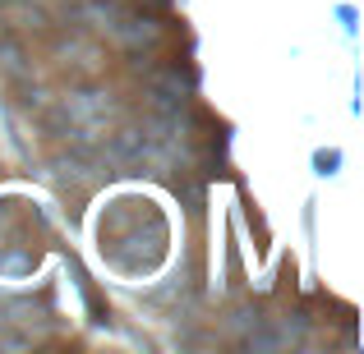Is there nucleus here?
<instances>
[{
	"instance_id": "f257e3e1",
	"label": "nucleus",
	"mask_w": 364,
	"mask_h": 354,
	"mask_svg": "<svg viewBox=\"0 0 364 354\" xmlns=\"http://www.w3.org/2000/svg\"><path fill=\"white\" fill-rule=\"evenodd\" d=\"M0 70H5V74H18V46L14 42H0Z\"/></svg>"
}]
</instances>
